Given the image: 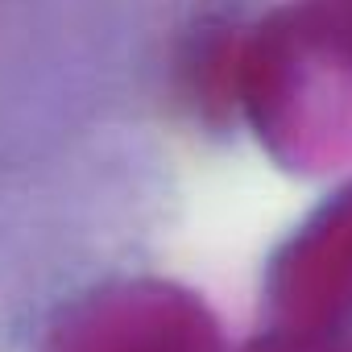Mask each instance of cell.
Listing matches in <instances>:
<instances>
[{"label":"cell","mask_w":352,"mask_h":352,"mask_svg":"<svg viewBox=\"0 0 352 352\" xmlns=\"http://www.w3.org/2000/svg\"><path fill=\"white\" fill-rule=\"evenodd\" d=\"M236 120L286 174H352V0H278L245 21Z\"/></svg>","instance_id":"cell-1"},{"label":"cell","mask_w":352,"mask_h":352,"mask_svg":"<svg viewBox=\"0 0 352 352\" xmlns=\"http://www.w3.org/2000/svg\"><path fill=\"white\" fill-rule=\"evenodd\" d=\"M34 352H232L216 307L174 278H116L63 302Z\"/></svg>","instance_id":"cell-2"},{"label":"cell","mask_w":352,"mask_h":352,"mask_svg":"<svg viewBox=\"0 0 352 352\" xmlns=\"http://www.w3.org/2000/svg\"><path fill=\"white\" fill-rule=\"evenodd\" d=\"M261 327L282 336L352 327V179L323 195L265 257Z\"/></svg>","instance_id":"cell-3"},{"label":"cell","mask_w":352,"mask_h":352,"mask_svg":"<svg viewBox=\"0 0 352 352\" xmlns=\"http://www.w3.org/2000/svg\"><path fill=\"white\" fill-rule=\"evenodd\" d=\"M245 21L241 17H216L199 21L195 38L187 42L179 58V83L195 116L212 129H224L236 120V58H241Z\"/></svg>","instance_id":"cell-4"},{"label":"cell","mask_w":352,"mask_h":352,"mask_svg":"<svg viewBox=\"0 0 352 352\" xmlns=\"http://www.w3.org/2000/svg\"><path fill=\"white\" fill-rule=\"evenodd\" d=\"M236 352H352V327L336 336H282V331H257Z\"/></svg>","instance_id":"cell-5"}]
</instances>
